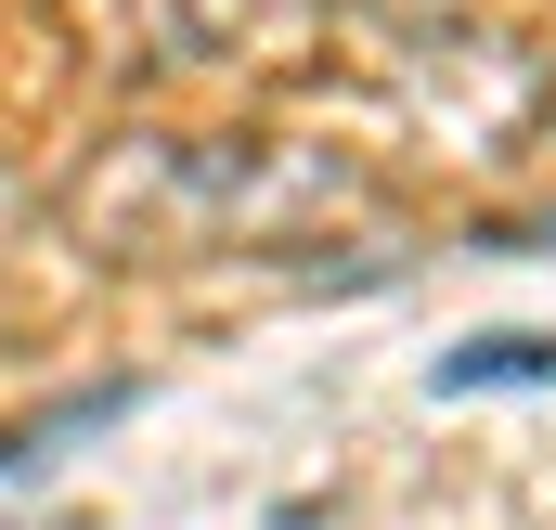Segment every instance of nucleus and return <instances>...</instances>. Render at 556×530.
<instances>
[{"mask_svg": "<svg viewBox=\"0 0 556 530\" xmlns=\"http://www.w3.org/2000/svg\"><path fill=\"white\" fill-rule=\"evenodd\" d=\"M531 376H556V337H479V350H453L440 363V389H531Z\"/></svg>", "mask_w": 556, "mask_h": 530, "instance_id": "1", "label": "nucleus"}]
</instances>
